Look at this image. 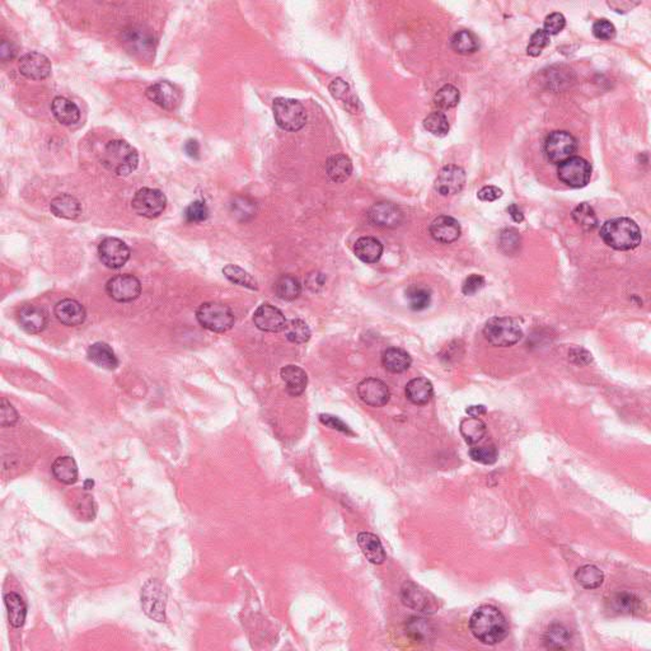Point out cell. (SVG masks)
I'll list each match as a JSON object with an SVG mask.
<instances>
[{
  "label": "cell",
  "mask_w": 651,
  "mask_h": 651,
  "mask_svg": "<svg viewBox=\"0 0 651 651\" xmlns=\"http://www.w3.org/2000/svg\"><path fill=\"white\" fill-rule=\"evenodd\" d=\"M326 284V278L323 273H312L306 281V285L312 292H319Z\"/></svg>",
  "instance_id": "obj_59"
},
{
  "label": "cell",
  "mask_w": 651,
  "mask_h": 651,
  "mask_svg": "<svg viewBox=\"0 0 651 651\" xmlns=\"http://www.w3.org/2000/svg\"><path fill=\"white\" fill-rule=\"evenodd\" d=\"M572 219L585 232H591L598 226V218L594 209L586 202L576 206L572 212Z\"/></svg>",
  "instance_id": "obj_39"
},
{
  "label": "cell",
  "mask_w": 651,
  "mask_h": 651,
  "mask_svg": "<svg viewBox=\"0 0 651 651\" xmlns=\"http://www.w3.org/2000/svg\"><path fill=\"white\" fill-rule=\"evenodd\" d=\"M406 631L413 640L426 643L432 638L434 627L425 618L412 617L406 624Z\"/></svg>",
  "instance_id": "obj_40"
},
{
  "label": "cell",
  "mask_w": 651,
  "mask_h": 651,
  "mask_svg": "<svg viewBox=\"0 0 651 651\" xmlns=\"http://www.w3.org/2000/svg\"><path fill=\"white\" fill-rule=\"evenodd\" d=\"M575 579L583 588L591 591V589H597L603 584L605 574L597 566L585 565L581 566L576 572Z\"/></svg>",
  "instance_id": "obj_37"
},
{
  "label": "cell",
  "mask_w": 651,
  "mask_h": 651,
  "mask_svg": "<svg viewBox=\"0 0 651 651\" xmlns=\"http://www.w3.org/2000/svg\"><path fill=\"white\" fill-rule=\"evenodd\" d=\"M569 355H570V359L578 366H585L591 361V354L584 349H574Z\"/></svg>",
  "instance_id": "obj_60"
},
{
  "label": "cell",
  "mask_w": 651,
  "mask_h": 651,
  "mask_svg": "<svg viewBox=\"0 0 651 651\" xmlns=\"http://www.w3.org/2000/svg\"><path fill=\"white\" fill-rule=\"evenodd\" d=\"M55 316L63 325L69 327L79 326L86 321V309L79 302L74 299H63L55 306Z\"/></svg>",
  "instance_id": "obj_22"
},
{
  "label": "cell",
  "mask_w": 651,
  "mask_h": 651,
  "mask_svg": "<svg viewBox=\"0 0 651 651\" xmlns=\"http://www.w3.org/2000/svg\"><path fill=\"white\" fill-rule=\"evenodd\" d=\"M402 603L420 613H434L439 608L438 599L419 584L407 581L401 589Z\"/></svg>",
  "instance_id": "obj_11"
},
{
  "label": "cell",
  "mask_w": 651,
  "mask_h": 651,
  "mask_svg": "<svg viewBox=\"0 0 651 651\" xmlns=\"http://www.w3.org/2000/svg\"><path fill=\"white\" fill-rule=\"evenodd\" d=\"M382 363L388 372L399 374L408 370L411 366V356L402 349L389 347L382 355Z\"/></svg>",
  "instance_id": "obj_34"
},
{
  "label": "cell",
  "mask_w": 651,
  "mask_h": 651,
  "mask_svg": "<svg viewBox=\"0 0 651 651\" xmlns=\"http://www.w3.org/2000/svg\"><path fill=\"white\" fill-rule=\"evenodd\" d=\"M472 635L485 645H496L508 636L509 625L505 616L494 605H481L470 619Z\"/></svg>",
  "instance_id": "obj_1"
},
{
  "label": "cell",
  "mask_w": 651,
  "mask_h": 651,
  "mask_svg": "<svg viewBox=\"0 0 651 651\" xmlns=\"http://www.w3.org/2000/svg\"><path fill=\"white\" fill-rule=\"evenodd\" d=\"M185 150H186L187 154L193 158H198L199 157L200 146L199 143L196 140H188L185 146Z\"/></svg>",
  "instance_id": "obj_63"
},
{
  "label": "cell",
  "mask_w": 651,
  "mask_h": 651,
  "mask_svg": "<svg viewBox=\"0 0 651 651\" xmlns=\"http://www.w3.org/2000/svg\"><path fill=\"white\" fill-rule=\"evenodd\" d=\"M600 237L607 246L616 251H631L643 240L638 224L629 218H614L605 221L600 229Z\"/></svg>",
  "instance_id": "obj_2"
},
{
  "label": "cell",
  "mask_w": 651,
  "mask_h": 651,
  "mask_svg": "<svg viewBox=\"0 0 651 651\" xmlns=\"http://www.w3.org/2000/svg\"><path fill=\"white\" fill-rule=\"evenodd\" d=\"M98 256L101 262L108 269H120L130 259V250L125 242L108 237L101 242Z\"/></svg>",
  "instance_id": "obj_13"
},
{
  "label": "cell",
  "mask_w": 651,
  "mask_h": 651,
  "mask_svg": "<svg viewBox=\"0 0 651 651\" xmlns=\"http://www.w3.org/2000/svg\"><path fill=\"white\" fill-rule=\"evenodd\" d=\"M50 209L55 217L67 220L77 219L82 213V206L78 199L67 193L55 198L50 204Z\"/></svg>",
  "instance_id": "obj_30"
},
{
  "label": "cell",
  "mask_w": 651,
  "mask_h": 651,
  "mask_svg": "<svg viewBox=\"0 0 651 651\" xmlns=\"http://www.w3.org/2000/svg\"><path fill=\"white\" fill-rule=\"evenodd\" d=\"M360 550L364 553L366 560L374 565H382L386 561V552L378 537L373 533L361 531L358 536Z\"/></svg>",
  "instance_id": "obj_23"
},
{
  "label": "cell",
  "mask_w": 651,
  "mask_h": 651,
  "mask_svg": "<svg viewBox=\"0 0 651 651\" xmlns=\"http://www.w3.org/2000/svg\"><path fill=\"white\" fill-rule=\"evenodd\" d=\"M477 196H479L481 201L492 202V201H496L503 196V190L496 186H485L479 190Z\"/></svg>",
  "instance_id": "obj_58"
},
{
  "label": "cell",
  "mask_w": 651,
  "mask_h": 651,
  "mask_svg": "<svg viewBox=\"0 0 651 651\" xmlns=\"http://www.w3.org/2000/svg\"><path fill=\"white\" fill-rule=\"evenodd\" d=\"M465 185V173L458 166H446L441 168L435 180V191L441 196H452L460 193Z\"/></svg>",
  "instance_id": "obj_14"
},
{
  "label": "cell",
  "mask_w": 651,
  "mask_h": 651,
  "mask_svg": "<svg viewBox=\"0 0 651 651\" xmlns=\"http://www.w3.org/2000/svg\"><path fill=\"white\" fill-rule=\"evenodd\" d=\"M451 46L456 53H460V55H468V53L477 51L479 40H477V37L475 34H472L471 31L462 30V31H458L457 34H454L452 41H451Z\"/></svg>",
  "instance_id": "obj_41"
},
{
  "label": "cell",
  "mask_w": 651,
  "mask_h": 651,
  "mask_svg": "<svg viewBox=\"0 0 651 651\" xmlns=\"http://www.w3.org/2000/svg\"><path fill=\"white\" fill-rule=\"evenodd\" d=\"M281 379L285 382L286 392L292 397H298L306 391L308 385L307 373L297 366H286L280 370Z\"/></svg>",
  "instance_id": "obj_24"
},
{
  "label": "cell",
  "mask_w": 651,
  "mask_h": 651,
  "mask_svg": "<svg viewBox=\"0 0 651 651\" xmlns=\"http://www.w3.org/2000/svg\"><path fill=\"white\" fill-rule=\"evenodd\" d=\"M4 603L7 607L8 619L13 629H20L25 625L27 617V605L18 593L11 591L4 595Z\"/></svg>",
  "instance_id": "obj_31"
},
{
  "label": "cell",
  "mask_w": 651,
  "mask_h": 651,
  "mask_svg": "<svg viewBox=\"0 0 651 651\" xmlns=\"http://www.w3.org/2000/svg\"><path fill=\"white\" fill-rule=\"evenodd\" d=\"M484 336L489 344L496 347L515 345L523 337L522 327L510 317H494L486 322Z\"/></svg>",
  "instance_id": "obj_4"
},
{
  "label": "cell",
  "mask_w": 651,
  "mask_h": 651,
  "mask_svg": "<svg viewBox=\"0 0 651 651\" xmlns=\"http://www.w3.org/2000/svg\"><path fill=\"white\" fill-rule=\"evenodd\" d=\"M284 333H285L286 339L294 344H304L311 339V330L306 322L302 319L286 321Z\"/></svg>",
  "instance_id": "obj_42"
},
{
  "label": "cell",
  "mask_w": 651,
  "mask_h": 651,
  "mask_svg": "<svg viewBox=\"0 0 651 651\" xmlns=\"http://www.w3.org/2000/svg\"><path fill=\"white\" fill-rule=\"evenodd\" d=\"M102 166L116 176H129L139 165L138 150L124 140L110 141L101 157Z\"/></svg>",
  "instance_id": "obj_3"
},
{
  "label": "cell",
  "mask_w": 651,
  "mask_h": 651,
  "mask_svg": "<svg viewBox=\"0 0 651 651\" xmlns=\"http://www.w3.org/2000/svg\"><path fill=\"white\" fill-rule=\"evenodd\" d=\"M20 419L18 412L15 411L13 405L8 402L7 399H1V418H0V425L3 427L8 426H14Z\"/></svg>",
  "instance_id": "obj_52"
},
{
  "label": "cell",
  "mask_w": 651,
  "mask_h": 651,
  "mask_svg": "<svg viewBox=\"0 0 651 651\" xmlns=\"http://www.w3.org/2000/svg\"><path fill=\"white\" fill-rule=\"evenodd\" d=\"M86 355L88 359L102 369L115 370L119 366V359L116 354L106 342H96L94 345L89 346Z\"/></svg>",
  "instance_id": "obj_25"
},
{
  "label": "cell",
  "mask_w": 651,
  "mask_h": 651,
  "mask_svg": "<svg viewBox=\"0 0 651 651\" xmlns=\"http://www.w3.org/2000/svg\"><path fill=\"white\" fill-rule=\"evenodd\" d=\"M273 117L276 124L286 131H298L306 127V108L298 101L279 97L273 100Z\"/></svg>",
  "instance_id": "obj_6"
},
{
  "label": "cell",
  "mask_w": 651,
  "mask_h": 651,
  "mask_svg": "<svg viewBox=\"0 0 651 651\" xmlns=\"http://www.w3.org/2000/svg\"><path fill=\"white\" fill-rule=\"evenodd\" d=\"M576 149V139L567 131H553L546 139V155L555 165H560L574 157Z\"/></svg>",
  "instance_id": "obj_10"
},
{
  "label": "cell",
  "mask_w": 651,
  "mask_h": 651,
  "mask_svg": "<svg viewBox=\"0 0 651 651\" xmlns=\"http://www.w3.org/2000/svg\"><path fill=\"white\" fill-rule=\"evenodd\" d=\"M51 472L53 477L64 485H74L79 477L78 465L75 459L69 456L55 459L51 465Z\"/></svg>",
  "instance_id": "obj_29"
},
{
  "label": "cell",
  "mask_w": 651,
  "mask_h": 651,
  "mask_svg": "<svg viewBox=\"0 0 651 651\" xmlns=\"http://www.w3.org/2000/svg\"><path fill=\"white\" fill-rule=\"evenodd\" d=\"M459 100H460L459 91L452 84H446V86H441L435 94V97H434L435 106L443 108V110H449V108L457 106Z\"/></svg>",
  "instance_id": "obj_44"
},
{
  "label": "cell",
  "mask_w": 651,
  "mask_h": 651,
  "mask_svg": "<svg viewBox=\"0 0 651 651\" xmlns=\"http://www.w3.org/2000/svg\"><path fill=\"white\" fill-rule=\"evenodd\" d=\"M465 412L471 416V418H481L482 415L486 413V407L484 405H477V406H470Z\"/></svg>",
  "instance_id": "obj_64"
},
{
  "label": "cell",
  "mask_w": 651,
  "mask_h": 651,
  "mask_svg": "<svg viewBox=\"0 0 651 651\" xmlns=\"http://www.w3.org/2000/svg\"><path fill=\"white\" fill-rule=\"evenodd\" d=\"M200 325L212 333H226L234 325V314L226 304L217 302H207L200 306L196 312Z\"/></svg>",
  "instance_id": "obj_5"
},
{
  "label": "cell",
  "mask_w": 651,
  "mask_h": 651,
  "mask_svg": "<svg viewBox=\"0 0 651 651\" xmlns=\"http://www.w3.org/2000/svg\"><path fill=\"white\" fill-rule=\"evenodd\" d=\"M275 292L278 298L286 300V302H292V300L299 298L300 292H302L299 280L292 275L281 276L275 284Z\"/></svg>",
  "instance_id": "obj_38"
},
{
  "label": "cell",
  "mask_w": 651,
  "mask_h": 651,
  "mask_svg": "<svg viewBox=\"0 0 651 651\" xmlns=\"http://www.w3.org/2000/svg\"><path fill=\"white\" fill-rule=\"evenodd\" d=\"M319 421H321L323 425L328 426V427H331V429H335V430H337V432L349 434V435H352V434H354V432L350 430V427L346 425L342 420H340L339 418L333 416V415L322 413V415L319 416Z\"/></svg>",
  "instance_id": "obj_55"
},
{
  "label": "cell",
  "mask_w": 651,
  "mask_h": 651,
  "mask_svg": "<svg viewBox=\"0 0 651 651\" xmlns=\"http://www.w3.org/2000/svg\"><path fill=\"white\" fill-rule=\"evenodd\" d=\"M106 292L113 300L127 303L139 298L141 285L138 278L130 273H124L107 281Z\"/></svg>",
  "instance_id": "obj_12"
},
{
  "label": "cell",
  "mask_w": 651,
  "mask_h": 651,
  "mask_svg": "<svg viewBox=\"0 0 651 651\" xmlns=\"http://www.w3.org/2000/svg\"><path fill=\"white\" fill-rule=\"evenodd\" d=\"M141 608L155 622L166 621L167 591L157 579L148 580L141 589Z\"/></svg>",
  "instance_id": "obj_7"
},
{
  "label": "cell",
  "mask_w": 651,
  "mask_h": 651,
  "mask_svg": "<svg viewBox=\"0 0 651 651\" xmlns=\"http://www.w3.org/2000/svg\"><path fill=\"white\" fill-rule=\"evenodd\" d=\"M610 605L613 611L621 614H641V612L646 610L641 599L627 591H619L613 594L610 599Z\"/></svg>",
  "instance_id": "obj_27"
},
{
  "label": "cell",
  "mask_w": 651,
  "mask_h": 651,
  "mask_svg": "<svg viewBox=\"0 0 651 651\" xmlns=\"http://www.w3.org/2000/svg\"><path fill=\"white\" fill-rule=\"evenodd\" d=\"M558 179L572 188L585 187L591 177V166L588 160L580 157H572L558 165Z\"/></svg>",
  "instance_id": "obj_9"
},
{
  "label": "cell",
  "mask_w": 651,
  "mask_h": 651,
  "mask_svg": "<svg viewBox=\"0 0 651 651\" xmlns=\"http://www.w3.org/2000/svg\"><path fill=\"white\" fill-rule=\"evenodd\" d=\"M51 111H53V117L59 121L61 125H65V127L77 124L80 119V110L78 106L65 97L53 98Z\"/></svg>",
  "instance_id": "obj_28"
},
{
  "label": "cell",
  "mask_w": 651,
  "mask_h": 651,
  "mask_svg": "<svg viewBox=\"0 0 651 651\" xmlns=\"http://www.w3.org/2000/svg\"><path fill=\"white\" fill-rule=\"evenodd\" d=\"M18 67L22 75L32 80L46 79L53 70L51 61L49 60V58L44 53L36 51L23 55L20 58Z\"/></svg>",
  "instance_id": "obj_15"
},
{
  "label": "cell",
  "mask_w": 651,
  "mask_h": 651,
  "mask_svg": "<svg viewBox=\"0 0 651 651\" xmlns=\"http://www.w3.org/2000/svg\"><path fill=\"white\" fill-rule=\"evenodd\" d=\"M253 322L256 327L264 333L284 331L286 325L285 316L283 312L269 303H264L254 311Z\"/></svg>",
  "instance_id": "obj_16"
},
{
  "label": "cell",
  "mask_w": 651,
  "mask_h": 651,
  "mask_svg": "<svg viewBox=\"0 0 651 651\" xmlns=\"http://www.w3.org/2000/svg\"><path fill=\"white\" fill-rule=\"evenodd\" d=\"M484 286H485V278L477 273H472L471 276H468L465 280L463 286H462V292L465 295H473L481 290Z\"/></svg>",
  "instance_id": "obj_54"
},
{
  "label": "cell",
  "mask_w": 651,
  "mask_h": 651,
  "mask_svg": "<svg viewBox=\"0 0 651 651\" xmlns=\"http://www.w3.org/2000/svg\"><path fill=\"white\" fill-rule=\"evenodd\" d=\"M223 273H224V276H226V279L229 280L233 284L245 286V288L252 289V290H257V289H259L257 281L253 279L252 276L247 273V271H245L240 266L226 265V267L223 269Z\"/></svg>",
  "instance_id": "obj_43"
},
{
  "label": "cell",
  "mask_w": 651,
  "mask_h": 651,
  "mask_svg": "<svg viewBox=\"0 0 651 651\" xmlns=\"http://www.w3.org/2000/svg\"><path fill=\"white\" fill-rule=\"evenodd\" d=\"M330 92L336 100L350 102V88L342 79H335L330 86Z\"/></svg>",
  "instance_id": "obj_56"
},
{
  "label": "cell",
  "mask_w": 651,
  "mask_h": 651,
  "mask_svg": "<svg viewBox=\"0 0 651 651\" xmlns=\"http://www.w3.org/2000/svg\"><path fill=\"white\" fill-rule=\"evenodd\" d=\"M500 247L508 254H514L520 248V236L515 229H505L500 236Z\"/></svg>",
  "instance_id": "obj_49"
},
{
  "label": "cell",
  "mask_w": 651,
  "mask_h": 651,
  "mask_svg": "<svg viewBox=\"0 0 651 651\" xmlns=\"http://www.w3.org/2000/svg\"><path fill=\"white\" fill-rule=\"evenodd\" d=\"M572 643V632L561 624L548 626L543 635V644L551 650H565Z\"/></svg>",
  "instance_id": "obj_32"
},
{
  "label": "cell",
  "mask_w": 651,
  "mask_h": 651,
  "mask_svg": "<svg viewBox=\"0 0 651 651\" xmlns=\"http://www.w3.org/2000/svg\"><path fill=\"white\" fill-rule=\"evenodd\" d=\"M593 34L599 40H612L616 36V28L608 20H598L593 25Z\"/></svg>",
  "instance_id": "obj_51"
},
{
  "label": "cell",
  "mask_w": 651,
  "mask_h": 651,
  "mask_svg": "<svg viewBox=\"0 0 651 651\" xmlns=\"http://www.w3.org/2000/svg\"><path fill=\"white\" fill-rule=\"evenodd\" d=\"M14 55H15V49H14L13 45H12L11 42H8L7 40H3L1 46H0V56H1V59L4 61L13 59Z\"/></svg>",
  "instance_id": "obj_61"
},
{
  "label": "cell",
  "mask_w": 651,
  "mask_h": 651,
  "mask_svg": "<svg viewBox=\"0 0 651 651\" xmlns=\"http://www.w3.org/2000/svg\"><path fill=\"white\" fill-rule=\"evenodd\" d=\"M407 298L412 311H424L432 302V292L424 286H411L407 290Z\"/></svg>",
  "instance_id": "obj_45"
},
{
  "label": "cell",
  "mask_w": 651,
  "mask_h": 651,
  "mask_svg": "<svg viewBox=\"0 0 651 651\" xmlns=\"http://www.w3.org/2000/svg\"><path fill=\"white\" fill-rule=\"evenodd\" d=\"M18 323L27 333L36 335L42 333L46 328L47 313L41 307L26 304L18 312Z\"/></svg>",
  "instance_id": "obj_20"
},
{
  "label": "cell",
  "mask_w": 651,
  "mask_h": 651,
  "mask_svg": "<svg viewBox=\"0 0 651 651\" xmlns=\"http://www.w3.org/2000/svg\"><path fill=\"white\" fill-rule=\"evenodd\" d=\"M360 399L372 407H382L387 405L391 399L389 388L380 379L366 378L358 386Z\"/></svg>",
  "instance_id": "obj_17"
},
{
  "label": "cell",
  "mask_w": 651,
  "mask_h": 651,
  "mask_svg": "<svg viewBox=\"0 0 651 651\" xmlns=\"http://www.w3.org/2000/svg\"><path fill=\"white\" fill-rule=\"evenodd\" d=\"M550 34L546 32L545 30H537L534 34H531L529 45L527 47V53L533 58H537L543 51L545 47L550 45Z\"/></svg>",
  "instance_id": "obj_48"
},
{
  "label": "cell",
  "mask_w": 651,
  "mask_h": 651,
  "mask_svg": "<svg viewBox=\"0 0 651 651\" xmlns=\"http://www.w3.org/2000/svg\"><path fill=\"white\" fill-rule=\"evenodd\" d=\"M146 97L155 105L172 111L180 105L181 94L179 88L169 82H158L146 89Z\"/></svg>",
  "instance_id": "obj_18"
},
{
  "label": "cell",
  "mask_w": 651,
  "mask_h": 651,
  "mask_svg": "<svg viewBox=\"0 0 651 651\" xmlns=\"http://www.w3.org/2000/svg\"><path fill=\"white\" fill-rule=\"evenodd\" d=\"M565 26L566 20L564 14L552 13L546 17L545 28L543 30L551 36V34H560L565 28Z\"/></svg>",
  "instance_id": "obj_53"
},
{
  "label": "cell",
  "mask_w": 651,
  "mask_h": 651,
  "mask_svg": "<svg viewBox=\"0 0 651 651\" xmlns=\"http://www.w3.org/2000/svg\"><path fill=\"white\" fill-rule=\"evenodd\" d=\"M508 213L510 214L513 220L515 223H522L524 220V214L523 212L519 209V206L517 204H512V205L508 207Z\"/></svg>",
  "instance_id": "obj_62"
},
{
  "label": "cell",
  "mask_w": 651,
  "mask_h": 651,
  "mask_svg": "<svg viewBox=\"0 0 651 651\" xmlns=\"http://www.w3.org/2000/svg\"><path fill=\"white\" fill-rule=\"evenodd\" d=\"M407 399L416 406H425L434 394L432 382L426 378H415L407 383L405 389Z\"/></svg>",
  "instance_id": "obj_26"
},
{
  "label": "cell",
  "mask_w": 651,
  "mask_h": 651,
  "mask_svg": "<svg viewBox=\"0 0 651 651\" xmlns=\"http://www.w3.org/2000/svg\"><path fill=\"white\" fill-rule=\"evenodd\" d=\"M487 427L479 418H467L460 423V434L470 446H475L485 438Z\"/></svg>",
  "instance_id": "obj_36"
},
{
  "label": "cell",
  "mask_w": 651,
  "mask_h": 651,
  "mask_svg": "<svg viewBox=\"0 0 651 651\" xmlns=\"http://www.w3.org/2000/svg\"><path fill=\"white\" fill-rule=\"evenodd\" d=\"M369 219L374 226L382 228H397L404 220V214L399 206L392 202H378L372 206Z\"/></svg>",
  "instance_id": "obj_19"
},
{
  "label": "cell",
  "mask_w": 651,
  "mask_h": 651,
  "mask_svg": "<svg viewBox=\"0 0 651 651\" xmlns=\"http://www.w3.org/2000/svg\"><path fill=\"white\" fill-rule=\"evenodd\" d=\"M75 510H79V512H82V518H86L88 520L94 519V513H92V510L96 512V509H94V498H91V496H88V495L83 496L79 503H78V505L75 506Z\"/></svg>",
  "instance_id": "obj_57"
},
{
  "label": "cell",
  "mask_w": 651,
  "mask_h": 651,
  "mask_svg": "<svg viewBox=\"0 0 651 651\" xmlns=\"http://www.w3.org/2000/svg\"><path fill=\"white\" fill-rule=\"evenodd\" d=\"M429 231L434 240L446 245L456 242L462 233L458 221L448 215H441L432 220Z\"/></svg>",
  "instance_id": "obj_21"
},
{
  "label": "cell",
  "mask_w": 651,
  "mask_h": 651,
  "mask_svg": "<svg viewBox=\"0 0 651 651\" xmlns=\"http://www.w3.org/2000/svg\"><path fill=\"white\" fill-rule=\"evenodd\" d=\"M424 127L435 136H446L449 131V122L443 112H432L424 120Z\"/></svg>",
  "instance_id": "obj_46"
},
{
  "label": "cell",
  "mask_w": 651,
  "mask_h": 651,
  "mask_svg": "<svg viewBox=\"0 0 651 651\" xmlns=\"http://www.w3.org/2000/svg\"><path fill=\"white\" fill-rule=\"evenodd\" d=\"M133 209L135 213L148 219L158 218L165 212L167 198L165 193L157 188L143 187L136 191L133 199Z\"/></svg>",
  "instance_id": "obj_8"
},
{
  "label": "cell",
  "mask_w": 651,
  "mask_h": 651,
  "mask_svg": "<svg viewBox=\"0 0 651 651\" xmlns=\"http://www.w3.org/2000/svg\"><path fill=\"white\" fill-rule=\"evenodd\" d=\"M470 456L475 462L481 465H494L498 458V448L494 444L473 446L470 451Z\"/></svg>",
  "instance_id": "obj_47"
},
{
  "label": "cell",
  "mask_w": 651,
  "mask_h": 651,
  "mask_svg": "<svg viewBox=\"0 0 651 651\" xmlns=\"http://www.w3.org/2000/svg\"><path fill=\"white\" fill-rule=\"evenodd\" d=\"M354 253L366 264H375L382 257L383 245L377 238L361 237L354 246Z\"/></svg>",
  "instance_id": "obj_33"
},
{
  "label": "cell",
  "mask_w": 651,
  "mask_h": 651,
  "mask_svg": "<svg viewBox=\"0 0 651 651\" xmlns=\"http://www.w3.org/2000/svg\"><path fill=\"white\" fill-rule=\"evenodd\" d=\"M209 217V209L202 201H193L185 210V218L188 223H201Z\"/></svg>",
  "instance_id": "obj_50"
},
{
  "label": "cell",
  "mask_w": 651,
  "mask_h": 651,
  "mask_svg": "<svg viewBox=\"0 0 651 651\" xmlns=\"http://www.w3.org/2000/svg\"><path fill=\"white\" fill-rule=\"evenodd\" d=\"M326 172L331 181L336 183L345 182L350 179L352 173V163L349 157L344 154L333 155L330 160H327L326 165Z\"/></svg>",
  "instance_id": "obj_35"
}]
</instances>
